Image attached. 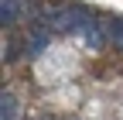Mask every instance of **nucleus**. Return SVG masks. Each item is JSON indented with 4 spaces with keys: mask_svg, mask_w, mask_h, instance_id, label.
I'll return each mask as SVG.
<instances>
[{
    "mask_svg": "<svg viewBox=\"0 0 123 120\" xmlns=\"http://www.w3.org/2000/svg\"><path fill=\"white\" fill-rule=\"evenodd\" d=\"M96 10H89L82 4H41L38 0V24L44 31H58V34H79L82 24L92 17Z\"/></svg>",
    "mask_w": 123,
    "mask_h": 120,
    "instance_id": "obj_1",
    "label": "nucleus"
},
{
    "mask_svg": "<svg viewBox=\"0 0 123 120\" xmlns=\"http://www.w3.org/2000/svg\"><path fill=\"white\" fill-rule=\"evenodd\" d=\"M79 38L89 45V48H103V45L110 41V17H99V14H92V17L82 24Z\"/></svg>",
    "mask_w": 123,
    "mask_h": 120,
    "instance_id": "obj_2",
    "label": "nucleus"
},
{
    "mask_svg": "<svg viewBox=\"0 0 123 120\" xmlns=\"http://www.w3.org/2000/svg\"><path fill=\"white\" fill-rule=\"evenodd\" d=\"M17 17H21V0H0V24L10 27Z\"/></svg>",
    "mask_w": 123,
    "mask_h": 120,
    "instance_id": "obj_3",
    "label": "nucleus"
},
{
    "mask_svg": "<svg viewBox=\"0 0 123 120\" xmlns=\"http://www.w3.org/2000/svg\"><path fill=\"white\" fill-rule=\"evenodd\" d=\"M17 96H14V93H7V89H4V93H0V120H17Z\"/></svg>",
    "mask_w": 123,
    "mask_h": 120,
    "instance_id": "obj_4",
    "label": "nucleus"
},
{
    "mask_svg": "<svg viewBox=\"0 0 123 120\" xmlns=\"http://www.w3.org/2000/svg\"><path fill=\"white\" fill-rule=\"evenodd\" d=\"M44 45H48V31L41 27V31H34V34L24 41V52H27V55H41V52H44Z\"/></svg>",
    "mask_w": 123,
    "mask_h": 120,
    "instance_id": "obj_5",
    "label": "nucleus"
},
{
    "mask_svg": "<svg viewBox=\"0 0 123 120\" xmlns=\"http://www.w3.org/2000/svg\"><path fill=\"white\" fill-rule=\"evenodd\" d=\"M110 41L123 45V17H110Z\"/></svg>",
    "mask_w": 123,
    "mask_h": 120,
    "instance_id": "obj_6",
    "label": "nucleus"
}]
</instances>
